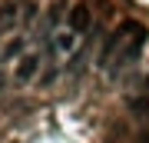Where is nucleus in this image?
Returning <instances> with one entry per match:
<instances>
[{
  "instance_id": "1",
  "label": "nucleus",
  "mask_w": 149,
  "mask_h": 143,
  "mask_svg": "<svg viewBox=\"0 0 149 143\" xmlns=\"http://www.w3.org/2000/svg\"><path fill=\"white\" fill-rule=\"evenodd\" d=\"M139 27H143V23H136V20H126V23H119L116 30H113V37L106 40V47L100 50V57H96V63H100L103 70H109V67H113V60H116L119 53L126 50V43H129V40L136 37V30H139Z\"/></svg>"
},
{
  "instance_id": "2",
  "label": "nucleus",
  "mask_w": 149,
  "mask_h": 143,
  "mask_svg": "<svg viewBox=\"0 0 149 143\" xmlns=\"http://www.w3.org/2000/svg\"><path fill=\"white\" fill-rule=\"evenodd\" d=\"M47 67V47H33L30 53H23L13 67V80L20 87H30V83H40V73Z\"/></svg>"
},
{
  "instance_id": "3",
  "label": "nucleus",
  "mask_w": 149,
  "mask_h": 143,
  "mask_svg": "<svg viewBox=\"0 0 149 143\" xmlns=\"http://www.w3.org/2000/svg\"><path fill=\"white\" fill-rule=\"evenodd\" d=\"M143 47H146V27H139V30H136V37L126 43V50H123L116 60H113V67L106 70V73H119V70H126V67L139 57V53H143Z\"/></svg>"
},
{
  "instance_id": "4",
  "label": "nucleus",
  "mask_w": 149,
  "mask_h": 143,
  "mask_svg": "<svg viewBox=\"0 0 149 143\" xmlns=\"http://www.w3.org/2000/svg\"><path fill=\"white\" fill-rule=\"evenodd\" d=\"M23 10H27L23 0H10V4L0 7V40L10 37V33L17 30V23H23Z\"/></svg>"
},
{
  "instance_id": "5",
  "label": "nucleus",
  "mask_w": 149,
  "mask_h": 143,
  "mask_svg": "<svg viewBox=\"0 0 149 143\" xmlns=\"http://www.w3.org/2000/svg\"><path fill=\"white\" fill-rule=\"evenodd\" d=\"M66 27H70L73 33H80V37H86V33H90V27H93V13H90V7L76 4L73 10H70V17H66Z\"/></svg>"
},
{
  "instance_id": "6",
  "label": "nucleus",
  "mask_w": 149,
  "mask_h": 143,
  "mask_svg": "<svg viewBox=\"0 0 149 143\" xmlns=\"http://www.w3.org/2000/svg\"><path fill=\"white\" fill-rule=\"evenodd\" d=\"M27 47H30V37L17 33V37H10L3 47H0V60H20L23 53H27Z\"/></svg>"
}]
</instances>
